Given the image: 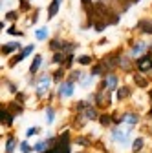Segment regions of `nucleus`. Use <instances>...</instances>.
Here are the masks:
<instances>
[{"mask_svg": "<svg viewBox=\"0 0 152 153\" xmlns=\"http://www.w3.org/2000/svg\"><path fill=\"white\" fill-rule=\"evenodd\" d=\"M148 133H150V137H152V120H150V126H148Z\"/></svg>", "mask_w": 152, "mask_h": 153, "instance_id": "obj_44", "label": "nucleus"}, {"mask_svg": "<svg viewBox=\"0 0 152 153\" xmlns=\"http://www.w3.org/2000/svg\"><path fill=\"white\" fill-rule=\"evenodd\" d=\"M35 48H37L35 44H29V46H24V48H22L20 51H18L17 55H13V56H11V59L8 60V68H15L17 64H20V62H24V60L28 59V56H29V55H31V53L35 51Z\"/></svg>", "mask_w": 152, "mask_h": 153, "instance_id": "obj_7", "label": "nucleus"}, {"mask_svg": "<svg viewBox=\"0 0 152 153\" xmlns=\"http://www.w3.org/2000/svg\"><path fill=\"white\" fill-rule=\"evenodd\" d=\"M33 148H35V153H46V151L50 149V144H48V140L44 139V140H37V142L33 144Z\"/></svg>", "mask_w": 152, "mask_h": 153, "instance_id": "obj_32", "label": "nucleus"}, {"mask_svg": "<svg viewBox=\"0 0 152 153\" xmlns=\"http://www.w3.org/2000/svg\"><path fill=\"white\" fill-rule=\"evenodd\" d=\"M148 48H150V42H147L145 38H130V40H128V51H126V55L136 62L139 56H143L145 53H148Z\"/></svg>", "mask_w": 152, "mask_h": 153, "instance_id": "obj_4", "label": "nucleus"}, {"mask_svg": "<svg viewBox=\"0 0 152 153\" xmlns=\"http://www.w3.org/2000/svg\"><path fill=\"white\" fill-rule=\"evenodd\" d=\"M18 151H20V153H33L35 148H33V144H29L28 140H20V144H18Z\"/></svg>", "mask_w": 152, "mask_h": 153, "instance_id": "obj_36", "label": "nucleus"}, {"mask_svg": "<svg viewBox=\"0 0 152 153\" xmlns=\"http://www.w3.org/2000/svg\"><path fill=\"white\" fill-rule=\"evenodd\" d=\"M134 27H136V31L139 35H145V36L152 35V20H150V18H139Z\"/></svg>", "mask_w": 152, "mask_h": 153, "instance_id": "obj_13", "label": "nucleus"}, {"mask_svg": "<svg viewBox=\"0 0 152 153\" xmlns=\"http://www.w3.org/2000/svg\"><path fill=\"white\" fill-rule=\"evenodd\" d=\"M136 69H138V73H141V75L152 76V55L145 53L143 56H139V59L136 60Z\"/></svg>", "mask_w": 152, "mask_h": 153, "instance_id": "obj_8", "label": "nucleus"}, {"mask_svg": "<svg viewBox=\"0 0 152 153\" xmlns=\"http://www.w3.org/2000/svg\"><path fill=\"white\" fill-rule=\"evenodd\" d=\"M66 42H68V40H64V38H61V36H53L51 40L48 42V48H50V51H53V53H59V51L64 53Z\"/></svg>", "mask_w": 152, "mask_h": 153, "instance_id": "obj_17", "label": "nucleus"}, {"mask_svg": "<svg viewBox=\"0 0 152 153\" xmlns=\"http://www.w3.org/2000/svg\"><path fill=\"white\" fill-rule=\"evenodd\" d=\"M71 131L64 129L61 133H57V142L53 148H50L46 153H71Z\"/></svg>", "mask_w": 152, "mask_h": 153, "instance_id": "obj_3", "label": "nucleus"}, {"mask_svg": "<svg viewBox=\"0 0 152 153\" xmlns=\"http://www.w3.org/2000/svg\"><path fill=\"white\" fill-rule=\"evenodd\" d=\"M39 133H41V128L39 126H31V128L26 129V137H33V135H39Z\"/></svg>", "mask_w": 152, "mask_h": 153, "instance_id": "obj_41", "label": "nucleus"}, {"mask_svg": "<svg viewBox=\"0 0 152 153\" xmlns=\"http://www.w3.org/2000/svg\"><path fill=\"white\" fill-rule=\"evenodd\" d=\"M66 76H68V71L61 66V68H57L55 71H51V79H53V84L55 86H59V84H62L64 80H66Z\"/></svg>", "mask_w": 152, "mask_h": 153, "instance_id": "obj_21", "label": "nucleus"}, {"mask_svg": "<svg viewBox=\"0 0 152 153\" xmlns=\"http://www.w3.org/2000/svg\"><path fill=\"white\" fill-rule=\"evenodd\" d=\"M77 153H90V151H86V149H83V151H77Z\"/></svg>", "mask_w": 152, "mask_h": 153, "instance_id": "obj_45", "label": "nucleus"}, {"mask_svg": "<svg viewBox=\"0 0 152 153\" xmlns=\"http://www.w3.org/2000/svg\"><path fill=\"white\" fill-rule=\"evenodd\" d=\"M92 27H93V29H96L97 33H103V31H105V29L108 27V24H106L105 20H96V22H93V24H92Z\"/></svg>", "mask_w": 152, "mask_h": 153, "instance_id": "obj_39", "label": "nucleus"}, {"mask_svg": "<svg viewBox=\"0 0 152 153\" xmlns=\"http://www.w3.org/2000/svg\"><path fill=\"white\" fill-rule=\"evenodd\" d=\"M108 42V38H101V40H99V46H105Z\"/></svg>", "mask_w": 152, "mask_h": 153, "instance_id": "obj_42", "label": "nucleus"}, {"mask_svg": "<svg viewBox=\"0 0 152 153\" xmlns=\"http://www.w3.org/2000/svg\"><path fill=\"white\" fill-rule=\"evenodd\" d=\"M81 115H83V117H84L88 122H93V120H99V115H101V111H99L96 106H93V104H90V106H88V108H86V109L81 113Z\"/></svg>", "mask_w": 152, "mask_h": 153, "instance_id": "obj_19", "label": "nucleus"}, {"mask_svg": "<svg viewBox=\"0 0 152 153\" xmlns=\"http://www.w3.org/2000/svg\"><path fill=\"white\" fill-rule=\"evenodd\" d=\"M66 59H68V55L66 53H62V51H59V53H53V56H51V64H55V66H64V62H66Z\"/></svg>", "mask_w": 152, "mask_h": 153, "instance_id": "obj_30", "label": "nucleus"}, {"mask_svg": "<svg viewBox=\"0 0 152 153\" xmlns=\"http://www.w3.org/2000/svg\"><path fill=\"white\" fill-rule=\"evenodd\" d=\"M145 137L143 135H138V137H134V140H132V144H130V151L132 153H141L143 149H145Z\"/></svg>", "mask_w": 152, "mask_h": 153, "instance_id": "obj_23", "label": "nucleus"}, {"mask_svg": "<svg viewBox=\"0 0 152 153\" xmlns=\"http://www.w3.org/2000/svg\"><path fill=\"white\" fill-rule=\"evenodd\" d=\"M55 113H57V111H55V108H53L51 104H48V106H46V109H44V120H46V124H48V126H51V124L55 122Z\"/></svg>", "mask_w": 152, "mask_h": 153, "instance_id": "obj_28", "label": "nucleus"}, {"mask_svg": "<svg viewBox=\"0 0 152 153\" xmlns=\"http://www.w3.org/2000/svg\"><path fill=\"white\" fill-rule=\"evenodd\" d=\"M93 4H96V2H92V0H81V7H83V11H84L86 18L93 13Z\"/></svg>", "mask_w": 152, "mask_h": 153, "instance_id": "obj_33", "label": "nucleus"}, {"mask_svg": "<svg viewBox=\"0 0 152 153\" xmlns=\"http://www.w3.org/2000/svg\"><path fill=\"white\" fill-rule=\"evenodd\" d=\"M64 0H51L50 6H48V13H46V18L48 20H53V18L57 16V13L61 11V6H62Z\"/></svg>", "mask_w": 152, "mask_h": 153, "instance_id": "obj_20", "label": "nucleus"}, {"mask_svg": "<svg viewBox=\"0 0 152 153\" xmlns=\"http://www.w3.org/2000/svg\"><path fill=\"white\" fill-rule=\"evenodd\" d=\"M132 93H134V86H130V84H121L119 89L114 93V95H116V100H117V102H125V100H128V99L132 97Z\"/></svg>", "mask_w": 152, "mask_h": 153, "instance_id": "obj_12", "label": "nucleus"}, {"mask_svg": "<svg viewBox=\"0 0 152 153\" xmlns=\"http://www.w3.org/2000/svg\"><path fill=\"white\" fill-rule=\"evenodd\" d=\"M119 86H121V76L117 73H108V75L103 76L101 82L97 84V89H106L110 93H116L119 89Z\"/></svg>", "mask_w": 152, "mask_h": 153, "instance_id": "obj_6", "label": "nucleus"}, {"mask_svg": "<svg viewBox=\"0 0 152 153\" xmlns=\"http://www.w3.org/2000/svg\"><path fill=\"white\" fill-rule=\"evenodd\" d=\"M6 108L15 115V117H20V115L24 113V109H26V106L24 104H20V102H17V100H9L8 104H6Z\"/></svg>", "mask_w": 152, "mask_h": 153, "instance_id": "obj_24", "label": "nucleus"}, {"mask_svg": "<svg viewBox=\"0 0 152 153\" xmlns=\"http://www.w3.org/2000/svg\"><path fill=\"white\" fill-rule=\"evenodd\" d=\"M148 100H150V106H152V88L148 89Z\"/></svg>", "mask_w": 152, "mask_h": 153, "instance_id": "obj_43", "label": "nucleus"}, {"mask_svg": "<svg viewBox=\"0 0 152 153\" xmlns=\"http://www.w3.org/2000/svg\"><path fill=\"white\" fill-rule=\"evenodd\" d=\"M93 82H96V76H92L90 73H86V75L83 76V80L79 82V86H81V88H84V89H88Z\"/></svg>", "mask_w": 152, "mask_h": 153, "instance_id": "obj_35", "label": "nucleus"}, {"mask_svg": "<svg viewBox=\"0 0 152 153\" xmlns=\"http://www.w3.org/2000/svg\"><path fill=\"white\" fill-rule=\"evenodd\" d=\"M35 38H37L39 42L48 40V38H50V29H48V26H46V27H39V29H35Z\"/></svg>", "mask_w": 152, "mask_h": 153, "instance_id": "obj_31", "label": "nucleus"}, {"mask_svg": "<svg viewBox=\"0 0 152 153\" xmlns=\"http://www.w3.org/2000/svg\"><path fill=\"white\" fill-rule=\"evenodd\" d=\"M73 142H75V144H79V146H81V148H84V149H88V148H92V146H93V140H92V137H90V135H77Z\"/></svg>", "mask_w": 152, "mask_h": 153, "instance_id": "obj_26", "label": "nucleus"}, {"mask_svg": "<svg viewBox=\"0 0 152 153\" xmlns=\"http://www.w3.org/2000/svg\"><path fill=\"white\" fill-rule=\"evenodd\" d=\"M112 97H114V93H110L106 89H96L92 93V102H93V106H96L99 111H108L112 102H114Z\"/></svg>", "mask_w": 152, "mask_h": 153, "instance_id": "obj_5", "label": "nucleus"}, {"mask_svg": "<svg viewBox=\"0 0 152 153\" xmlns=\"http://www.w3.org/2000/svg\"><path fill=\"white\" fill-rule=\"evenodd\" d=\"M150 9H152V4H150Z\"/></svg>", "mask_w": 152, "mask_h": 153, "instance_id": "obj_46", "label": "nucleus"}, {"mask_svg": "<svg viewBox=\"0 0 152 153\" xmlns=\"http://www.w3.org/2000/svg\"><path fill=\"white\" fill-rule=\"evenodd\" d=\"M99 126L101 128H105V129H110L112 126H114V119H112V113L110 111H101V115H99Z\"/></svg>", "mask_w": 152, "mask_h": 153, "instance_id": "obj_22", "label": "nucleus"}, {"mask_svg": "<svg viewBox=\"0 0 152 153\" xmlns=\"http://www.w3.org/2000/svg\"><path fill=\"white\" fill-rule=\"evenodd\" d=\"M44 64V59H42V55L41 53H37L35 56H33V60H31V64H29V76H39V69H41V66Z\"/></svg>", "mask_w": 152, "mask_h": 153, "instance_id": "obj_16", "label": "nucleus"}, {"mask_svg": "<svg viewBox=\"0 0 152 153\" xmlns=\"http://www.w3.org/2000/svg\"><path fill=\"white\" fill-rule=\"evenodd\" d=\"M73 95H75V84H73V82L64 80L62 84L57 86V97H59L61 100H64V99H71Z\"/></svg>", "mask_w": 152, "mask_h": 153, "instance_id": "obj_10", "label": "nucleus"}, {"mask_svg": "<svg viewBox=\"0 0 152 153\" xmlns=\"http://www.w3.org/2000/svg\"><path fill=\"white\" fill-rule=\"evenodd\" d=\"M123 124L130 126V128H136L141 124V113L138 109H125L123 111Z\"/></svg>", "mask_w": 152, "mask_h": 153, "instance_id": "obj_9", "label": "nucleus"}, {"mask_svg": "<svg viewBox=\"0 0 152 153\" xmlns=\"http://www.w3.org/2000/svg\"><path fill=\"white\" fill-rule=\"evenodd\" d=\"M132 80H134V84H136V88H139V89H148V88H152V79L150 76H147V75H141V73H132Z\"/></svg>", "mask_w": 152, "mask_h": 153, "instance_id": "obj_11", "label": "nucleus"}, {"mask_svg": "<svg viewBox=\"0 0 152 153\" xmlns=\"http://www.w3.org/2000/svg\"><path fill=\"white\" fill-rule=\"evenodd\" d=\"M51 84H53V79H51V71H42L37 76V84H35V97L39 100H48L53 97L51 93Z\"/></svg>", "mask_w": 152, "mask_h": 153, "instance_id": "obj_1", "label": "nucleus"}, {"mask_svg": "<svg viewBox=\"0 0 152 153\" xmlns=\"http://www.w3.org/2000/svg\"><path fill=\"white\" fill-rule=\"evenodd\" d=\"M6 33H8V35H11V36H18V38H24V36H26V31L18 29L15 24H13L11 27H8V29H6Z\"/></svg>", "mask_w": 152, "mask_h": 153, "instance_id": "obj_34", "label": "nucleus"}, {"mask_svg": "<svg viewBox=\"0 0 152 153\" xmlns=\"http://www.w3.org/2000/svg\"><path fill=\"white\" fill-rule=\"evenodd\" d=\"M20 11H15V9H11V11H8L6 13V22H17L18 18H20Z\"/></svg>", "mask_w": 152, "mask_h": 153, "instance_id": "obj_38", "label": "nucleus"}, {"mask_svg": "<svg viewBox=\"0 0 152 153\" xmlns=\"http://www.w3.org/2000/svg\"><path fill=\"white\" fill-rule=\"evenodd\" d=\"M132 137H134V128H130V126H126V128L112 126L110 128V140L116 144V146L125 148V146L132 144V140H134Z\"/></svg>", "mask_w": 152, "mask_h": 153, "instance_id": "obj_2", "label": "nucleus"}, {"mask_svg": "<svg viewBox=\"0 0 152 153\" xmlns=\"http://www.w3.org/2000/svg\"><path fill=\"white\" fill-rule=\"evenodd\" d=\"M2 86H6V89L13 95V97H15L18 91H20V89H18V84H17V82H13V80H9L8 76H2Z\"/></svg>", "mask_w": 152, "mask_h": 153, "instance_id": "obj_27", "label": "nucleus"}, {"mask_svg": "<svg viewBox=\"0 0 152 153\" xmlns=\"http://www.w3.org/2000/svg\"><path fill=\"white\" fill-rule=\"evenodd\" d=\"M31 2H33V0H31Z\"/></svg>", "mask_w": 152, "mask_h": 153, "instance_id": "obj_47", "label": "nucleus"}, {"mask_svg": "<svg viewBox=\"0 0 152 153\" xmlns=\"http://www.w3.org/2000/svg\"><path fill=\"white\" fill-rule=\"evenodd\" d=\"M18 11L20 13H31V0H18Z\"/></svg>", "mask_w": 152, "mask_h": 153, "instance_id": "obj_37", "label": "nucleus"}, {"mask_svg": "<svg viewBox=\"0 0 152 153\" xmlns=\"http://www.w3.org/2000/svg\"><path fill=\"white\" fill-rule=\"evenodd\" d=\"M22 49V44L18 40H11V42H4L2 44V49H0V53H2V56H11V53L15 51H20Z\"/></svg>", "mask_w": 152, "mask_h": 153, "instance_id": "obj_14", "label": "nucleus"}, {"mask_svg": "<svg viewBox=\"0 0 152 153\" xmlns=\"http://www.w3.org/2000/svg\"><path fill=\"white\" fill-rule=\"evenodd\" d=\"M15 122V115L2 104V111H0V124H2V128H11Z\"/></svg>", "mask_w": 152, "mask_h": 153, "instance_id": "obj_15", "label": "nucleus"}, {"mask_svg": "<svg viewBox=\"0 0 152 153\" xmlns=\"http://www.w3.org/2000/svg\"><path fill=\"white\" fill-rule=\"evenodd\" d=\"M84 75H86V73H84L83 69H71V71H68L66 80H70V82H73V84H79V82L83 80Z\"/></svg>", "mask_w": 152, "mask_h": 153, "instance_id": "obj_25", "label": "nucleus"}, {"mask_svg": "<svg viewBox=\"0 0 152 153\" xmlns=\"http://www.w3.org/2000/svg\"><path fill=\"white\" fill-rule=\"evenodd\" d=\"M77 64L79 66H93V64H96V56H93V55H81V56H77Z\"/></svg>", "mask_w": 152, "mask_h": 153, "instance_id": "obj_29", "label": "nucleus"}, {"mask_svg": "<svg viewBox=\"0 0 152 153\" xmlns=\"http://www.w3.org/2000/svg\"><path fill=\"white\" fill-rule=\"evenodd\" d=\"M15 100H17V102H20V104H24V106H26V102H28V95H26L24 91H18V93L15 95Z\"/></svg>", "mask_w": 152, "mask_h": 153, "instance_id": "obj_40", "label": "nucleus"}, {"mask_svg": "<svg viewBox=\"0 0 152 153\" xmlns=\"http://www.w3.org/2000/svg\"><path fill=\"white\" fill-rule=\"evenodd\" d=\"M18 142L17 140V137H15V133H8V137H6V140H4V153H13L17 148H18Z\"/></svg>", "mask_w": 152, "mask_h": 153, "instance_id": "obj_18", "label": "nucleus"}]
</instances>
